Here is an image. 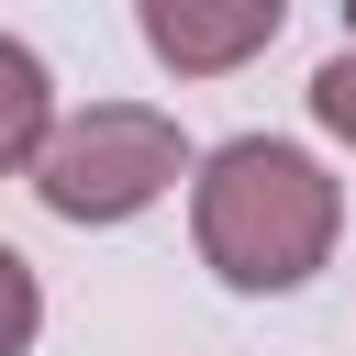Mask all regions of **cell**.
<instances>
[{
    "label": "cell",
    "instance_id": "4",
    "mask_svg": "<svg viewBox=\"0 0 356 356\" xmlns=\"http://www.w3.org/2000/svg\"><path fill=\"white\" fill-rule=\"evenodd\" d=\"M44 134H56V78H44V56H33V44H11V33H0V178H33Z\"/></svg>",
    "mask_w": 356,
    "mask_h": 356
},
{
    "label": "cell",
    "instance_id": "2",
    "mask_svg": "<svg viewBox=\"0 0 356 356\" xmlns=\"http://www.w3.org/2000/svg\"><path fill=\"white\" fill-rule=\"evenodd\" d=\"M178 178H189V134H178L156 100L56 111V134H44V156H33V200H44L56 222H134V211H156Z\"/></svg>",
    "mask_w": 356,
    "mask_h": 356
},
{
    "label": "cell",
    "instance_id": "6",
    "mask_svg": "<svg viewBox=\"0 0 356 356\" xmlns=\"http://www.w3.org/2000/svg\"><path fill=\"white\" fill-rule=\"evenodd\" d=\"M312 122H323V134H334V145H356V44H345V56H323V67H312Z\"/></svg>",
    "mask_w": 356,
    "mask_h": 356
},
{
    "label": "cell",
    "instance_id": "5",
    "mask_svg": "<svg viewBox=\"0 0 356 356\" xmlns=\"http://www.w3.org/2000/svg\"><path fill=\"white\" fill-rule=\"evenodd\" d=\"M33 334H44V278L0 245V356H33Z\"/></svg>",
    "mask_w": 356,
    "mask_h": 356
},
{
    "label": "cell",
    "instance_id": "3",
    "mask_svg": "<svg viewBox=\"0 0 356 356\" xmlns=\"http://www.w3.org/2000/svg\"><path fill=\"white\" fill-rule=\"evenodd\" d=\"M134 22H145V56L167 78H234L245 56L278 44L289 0H134Z\"/></svg>",
    "mask_w": 356,
    "mask_h": 356
},
{
    "label": "cell",
    "instance_id": "1",
    "mask_svg": "<svg viewBox=\"0 0 356 356\" xmlns=\"http://www.w3.org/2000/svg\"><path fill=\"white\" fill-rule=\"evenodd\" d=\"M334 234H345V178L312 156V145H278V134H234L200 156L189 178V245L222 289L245 300H278V289H312L334 267Z\"/></svg>",
    "mask_w": 356,
    "mask_h": 356
},
{
    "label": "cell",
    "instance_id": "7",
    "mask_svg": "<svg viewBox=\"0 0 356 356\" xmlns=\"http://www.w3.org/2000/svg\"><path fill=\"white\" fill-rule=\"evenodd\" d=\"M345 44H356V0H345Z\"/></svg>",
    "mask_w": 356,
    "mask_h": 356
}]
</instances>
